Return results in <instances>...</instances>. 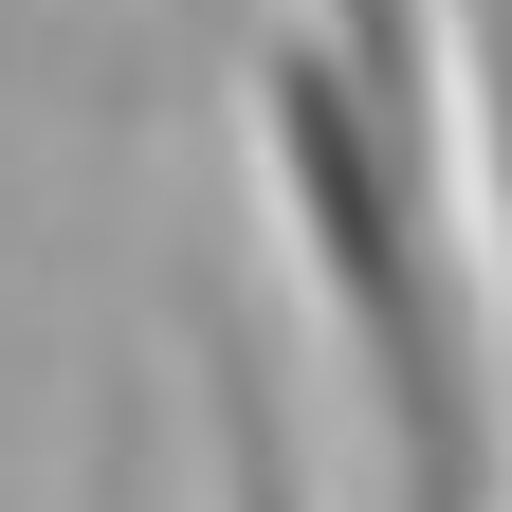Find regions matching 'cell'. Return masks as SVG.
Listing matches in <instances>:
<instances>
[{
  "instance_id": "cell-1",
  "label": "cell",
  "mask_w": 512,
  "mask_h": 512,
  "mask_svg": "<svg viewBox=\"0 0 512 512\" xmlns=\"http://www.w3.org/2000/svg\"><path fill=\"white\" fill-rule=\"evenodd\" d=\"M238 55L275 238L384 439V512H512V348H494L512 256L458 128V0H311V19H256Z\"/></svg>"
},
{
  "instance_id": "cell-3",
  "label": "cell",
  "mask_w": 512,
  "mask_h": 512,
  "mask_svg": "<svg viewBox=\"0 0 512 512\" xmlns=\"http://www.w3.org/2000/svg\"><path fill=\"white\" fill-rule=\"evenodd\" d=\"M183 37H238V0H183Z\"/></svg>"
},
{
  "instance_id": "cell-2",
  "label": "cell",
  "mask_w": 512,
  "mask_h": 512,
  "mask_svg": "<svg viewBox=\"0 0 512 512\" xmlns=\"http://www.w3.org/2000/svg\"><path fill=\"white\" fill-rule=\"evenodd\" d=\"M183 384H202V512H330L311 421H293V366L256 348L220 293H183Z\"/></svg>"
}]
</instances>
